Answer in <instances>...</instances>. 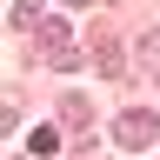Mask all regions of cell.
<instances>
[{"label":"cell","mask_w":160,"mask_h":160,"mask_svg":"<svg viewBox=\"0 0 160 160\" xmlns=\"http://www.w3.org/2000/svg\"><path fill=\"white\" fill-rule=\"evenodd\" d=\"M27 140H33V153H53V147H60V127H33Z\"/></svg>","instance_id":"3"},{"label":"cell","mask_w":160,"mask_h":160,"mask_svg":"<svg viewBox=\"0 0 160 160\" xmlns=\"http://www.w3.org/2000/svg\"><path fill=\"white\" fill-rule=\"evenodd\" d=\"M113 140H120L127 153H140V147H153V140H160V113H147V107L120 113V120H113Z\"/></svg>","instance_id":"1"},{"label":"cell","mask_w":160,"mask_h":160,"mask_svg":"<svg viewBox=\"0 0 160 160\" xmlns=\"http://www.w3.org/2000/svg\"><path fill=\"white\" fill-rule=\"evenodd\" d=\"M140 60H160V27H147V33H140Z\"/></svg>","instance_id":"4"},{"label":"cell","mask_w":160,"mask_h":160,"mask_svg":"<svg viewBox=\"0 0 160 160\" xmlns=\"http://www.w3.org/2000/svg\"><path fill=\"white\" fill-rule=\"evenodd\" d=\"M13 27H20V33L40 27V0H20V7H13Z\"/></svg>","instance_id":"2"}]
</instances>
